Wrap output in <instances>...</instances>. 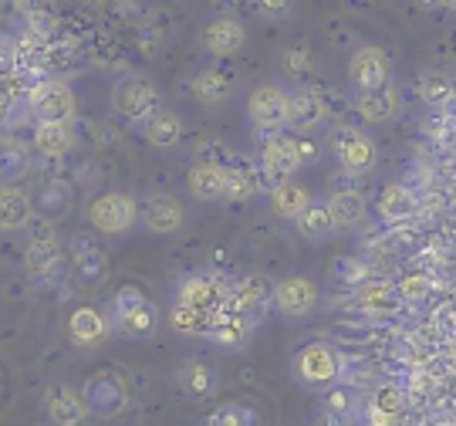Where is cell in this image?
<instances>
[{
  "label": "cell",
  "mask_w": 456,
  "mask_h": 426,
  "mask_svg": "<svg viewBox=\"0 0 456 426\" xmlns=\"http://www.w3.org/2000/svg\"><path fill=\"white\" fill-rule=\"evenodd\" d=\"M200 41H203V48L210 51V54H216V58H230V54H237V51L244 48L247 28L237 17H213L210 24H203Z\"/></svg>",
  "instance_id": "15"
},
{
  "label": "cell",
  "mask_w": 456,
  "mask_h": 426,
  "mask_svg": "<svg viewBox=\"0 0 456 426\" xmlns=\"http://www.w3.org/2000/svg\"><path fill=\"white\" fill-rule=\"evenodd\" d=\"M247 119L264 135H277L288 126V92L281 85H257L247 99Z\"/></svg>",
  "instance_id": "5"
},
{
  "label": "cell",
  "mask_w": 456,
  "mask_h": 426,
  "mask_svg": "<svg viewBox=\"0 0 456 426\" xmlns=\"http://www.w3.org/2000/svg\"><path fill=\"white\" fill-rule=\"evenodd\" d=\"M254 332H257V322H250L244 315H233L227 308H220V312L213 315V328H210V342L216 348H224V352H240L250 345L254 339Z\"/></svg>",
  "instance_id": "16"
},
{
  "label": "cell",
  "mask_w": 456,
  "mask_h": 426,
  "mask_svg": "<svg viewBox=\"0 0 456 426\" xmlns=\"http://www.w3.org/2000/svg\"><path fill=\"white\" fill-rule=\"evenodd\" d=\"M156 328H159V308L152 301L139 305L135 312L122 315V318L112 322V332H118L122 339H132V342H149L156 335Z\"/></svg>",
  "instance_id": "26"
},
{
  "label": "cell",
  "mask_w": 456,
  "mask_h": 426,
  "mask_svg": "<svg viewBox=\"0 0 456 426\" xmlns=\"http://www.w3.org/2000/svg\"><path fill=\"white\" fill-rule=\"evenodd\" d=\"M82 399L88 416H95V420H115L118 413L129 406V389H126L122 376H115V373H95V376L85 382Z\"/></svg>",
  "instance_id": "4"
},
{
  "label": "cell",
  "mask_w": 456,
  "mask_h": 426,
  "mask_svg": "<svg viewBox=\"0 0 456 426\" xmlns=\"http://www.w3.org/2000/svg\"><path fill=\"white\" fill-rule=\"evenodd\" d=\"M419 213V197L409 190L406 183H389L379 193V217L389 224H406Z\"/></svg>",
  "instance_id": "20"
},
{
  "label": "cell",
  "mask_w": 456,
  "mask_h": 426,
  "mask_svg": "<svg viewBox=\"0 0 456 426\" xmlns=\"http://www.w3.org/2000/svg\"><path fill=\"white\" fill-rule=\"evenodd\" d=\"M28 200H31V213L37 220H45V224H61L68 213H71V203H75L68 183L61 180L37 183Z\"/></svg>",
  "instance_id": "14"
},
{
  "label": "cell",
  "mask_w": 456,
  "mask_h": 426,
  "mask_svg": "<svg viewBox=\"0 0 456 426\" xmlns=\"http://www.w3.org/2000/svg\"><path fill=\"white\" fill-rule=\"evenodd\" d=\"M149 298L139 291V288H132V284H126V288H118L115 291V298H112V318L109 322H115V318H122V315H129V312H135L139 305H146Z\"/></svg>",
  "instance_id": "41"
},
{
  "label": "cell",
  "mask_w": 456,
  "mask_h": 426,
  "mask_svg": "<svg viewBox=\"0 0 456 426\" xmlns=\"http://www.w3.org/2000/svg\"><path fill=\"white\" fill-rule=\"evenodd\" d=\"M264 173L277 183L291 180L294 173H297V166H301V139H294L288 132H277V135H267L264 139Z\"/></svg>",
  "instance_id": "12"
},
{
  "label": "cell",
  "mask_w": 456,
  "mask_h": 426,
  "mask_svg": "<svg viewBox=\"0 0 456 426\" xmlns=\"http://www.w3.org/2000/svg\"><path fill=\"white\" fill-rule=\"evenodd\" d=\"M31 200L14 186H0V230H20L31 224Z\"/></svg>",
  "instance_id": "30"
},
{
  "label": "cell",
  "mask_w": 456,
  "mask_h": 426,
  "mask_svg": "<svg viewBox=\"0 0 456 426\" xmlns=\"http://www.w3.org/2000/svg\"><path fill=\"white\" fill-rule=\"evenodd\" d=\"M318 284L311 278H284L274 284V308L284 318H308L314 308H318Z\"/></svg>",
  "instance_id": "13"
},
{
  "label": "cell",
  "mask_w": 456,
  "mask_h": 426,
  "mask_svg": "<svg viewBox=\"0 0 456 426\" xmlns=\"http://www.w3.org/2000/svg\"><path fill=\"white\" fill-rule=\"evenodd\" d=\"M311 203H314V200H311V190L305 183L284 180V183H277V186H271V210H274L277 217H284V220H297Z\"/></svg>",
  "instance_id": "23"
},
{
  "label": "cell",
  "mask_w": 456,
  "mask_h": 426,
  "mask_svg": "<svg viewBox=\"0 0 456 426\" xmlns=\"http://www.w3.org/2000/svg\"><path fill=\"white\" fill-rule=\"evenodd\" d=\"M193 99L200 105H224L230 99V82L224 71H200L193 78Z\"/></svg>",
  "instance_id": "35"
},
{
  "label": "cell",
  "mask_w": 456,
  "mask_h": 426,
  "mask_svg": "<svg viewBox=\"0 0 456 426\" xmlns=\"http://www.w3.org/2000/svg\"><path fill=\"white\" fill-rule=\"evenodd\" d=\"M322 410H325L328 426L352 423V420H355V413H359V396L352 393V389H345L342 382H338V386H331V389L325 393Z\"/></svg>",
  "instance_id": "32"
},
{
  "label": "cell",
  "mask_w": 456,
  "mask_h": 426,
  "mask_svg": "<svg viewBox=\"0 0 456 426\" xmlns=\"http://www.w3.org/2000/svg\"><path fill=\"white\" fill-rule=\"evenodd\" d=\"M34 149L45 152V156H65L71 149V129L68 126H48V122H37L34 129Z\"/></svg>",
  "instance_id": "38"
},
{
  "label": "cell",
  "mask_w": 456,
  "mask_h": 426,
  "mask_svg": "<svg viewBox=\"0 0 456 426\" xmlns=\"http://www.w3.org/2000/svg\"><path fill=\"white\" fill-rule=\"evenodd\" d=\"M325 119V99L314 88H291L288 92V126L297 132H308L322 126Z\"/></svg>",
  "instance_id": "18"
},
{
  "label": "cell",
  "mask_w": 456,
  "mask_h": 426,
  "mask_svg": "<svg viewBox=\"0 0 456 426\" xmlns=\"http://www.w3.org/2000/svg\"><path fill=\"white\" fill-rule=\"evenodd\" d=\"M318 152H314V146L311 143H301V163H308V160H314Z\"/></svg>",
  "instance_id": "48"
},
{
  "label": "cell",
  "mask_w": 456,
  "mask_h": 426,
  "mask_svg": "<svg viewBox=\"0 0 456 426\" xmlns=\"http://www.w3.org/2000/svg\"><path fill=\"white\" fill-rule=\"evenodd\" d=\"M186 186L200 203H216L227 197V166L196 163L186 176Z\"/></svg>",
  "instance_id": "19"
},
{
  "label": "cell",
  "mask_w": 456,
  "mask_h": 426,
  "mask_svg": "<svg viewBox=\"0 0 456 426\" xmlns=\"http://www.w3.org/2000/svg\"><path fill=\"white\" fill-rule=\"evenodd\" d=\"M169 325L176 328L180 335H190V339H210V328H213V315L207 312H193L186 305H176L169 308Z\"/></svg>",
  "instance_id": "34"
},
{
  "label": "cell",
  "mask_w": 456,
  "mask_h": 426,
  "mask_svg": "<svg viewBox=\"0 0 456 426\" xmlns=\"http://www.w3.org/2000/svg\"><path fill=\"white\" fill-rule=\"evenodd\" d=\"M142 135H146L152 146L173 149L183 139V119L173 112V109L159 105V109H156V112H152L146 122H142Z\"/></svg>",
  "instance_id": "27"
},
{
  "label": "cell",
  "mask_w": 456,
  "mask_h": 426,
  "mask_svg": "<svg viewBox=\"0 0 456 426\" xmlns=\"http://www.w3.org/2000/svg\"><path fill=\"white\" fill-rule=\"evenodd\" d=\"M227 295H230V288L216 278V274H186V278H180V284H176L173 301L193 308V312L216 315L227 305Z\"/></svg>",
  "instance_id": "7"
},
{
  "label": "cell",
  "mask_w": 456,
  "mask_h": 426,
  "mask_svg": "<svg viewBox=\"0 0 456 426\" xmlns=\"http://www.w3.org/2000/svg\"><path fill=\"white\" fill-rule=\"evenodd\" d=\"M88 224L105 237H122L139 224V203L129 193H102L88 207Z\"/></svg>",
  "instance_id": "3"
},
{
  "label": "cell",
  "mask_w": 456,
  "mask_h": 426,
  "mask_svg": "<svg viewBox=\"0 0 456 426\" xmlns=\"http://www.w3.org/2000/svg\"><path fill=\"white\" fill-rule=\"evenodd\" d=\"M406 410V396L399 386H379L365 410V426H395Z\"/></svg>",
  "instance_id": "22"
},
{
  "label": "cell",
  "mask_w": 456,
  "mask_h": 426,
  "mask_svg": "<svg viewBox=\"0 0 456 426\" xmlns=\"http://www.w3.org/2000/svg\"><path fill=\"white\" fill-rule=\"evenodd\" d=\"M271 305H274V284L267 278H261V274H250V278L237 281V284L230 288L224 308L233 315H244L250 322H261Z\"/></svg>",
  "instance_id": "10"
},
{
  "label": "cell",
  "mask_w": 456,
  "mask_h": 426,
  "mask_svg": "<svg viewBox=\"0 0 456 426\" xmlns=\"http://www.w3.org/2000/svg\"><path fill=\"white\" fill-rule=\"evenodd\" d=\"M139 220H142L146 233L173 237V233H180L183 224H186V207H183L176 197H169V193H152V197L139 207Z\"/></svg>",
  "instance_id": "11"
},
{
  "label": "cell",
  "mask_w": 456,
  "mask_h": 426,
  "mask_svg": "<svg viewBox=\"0 0 456 426\" xmlns=\"http://www.w3.org/2000/svg\"><path fill=\"white\" fill-rule=\"evenodd\" d=\"M85 399L71 386H58L48 393V420L54 426H82L85 420Z\"/></svg>",
  "instance_id": "24"
},
{
  "label": "cell",
  "mask_w": 456,
  "mask_h": 426,
  "mask_svg": "<svg viewBox=\"0 0 456 426\" xmlns=\"http://www.w3.org/2000/svg\"><path fill=\"white\" fill-rule=\"evenodd\" d=\"M325 203H328V213H331V220H335V227L338 230L355 227V224L365 220V213H369V200L362 197L359 190H335Z\"/></svg>",
  "instance_id": "28"
},
{
  "label": "cell",
  "mask_w": 456,
  "mask_h": 426,
  "mask_svg": "<svg viewBox=\"0 0 456 426\" xmlns=\"http://www.w3.org/2000/svg\"><path fill=\"white\" fill-rule=\"evenodd\" d=\"M210 426H257L261 423V416L254 406H247V403H224V406H216L210 413Z\"/></svg>",
  "instance_id": "39"
},
{
  "label": "cell",
  "mask_w": 456,
  "mask_h": 426,
  "mask_svg": "<svg viewBox=\"0 0 456 426\" xmlns=\"http://www.w3.org/2000/svg\"><path fill=\"white\" fill-rule=\"evenodd\" d=\"M389 58L386 51L375 48V45H362L352 61H348V82L359 95H372V92H382L389 85Z\"/></svg>",
  "instance_id": "8"
},
{
  "label": "cell",
  "mask_w": 456,
  "mask_h": 426,
  "mask_svg": "<svg viewBox=\"0 0 456 426\" xmlns=\"http://www.w3.org/2000/svg\"><path fill=\"white\" fill-rule=\"evenodd\" d=\"M284 65L291 68L294 75H305V71H308V54H305V51H288V54H284Z\"/></svg>",
  "instance_id": "45"
},
{
  "label": "cell",
  "mask_w": 456,
  "mask_h": 426,
  "mask_svg": "<svg viewBox=\"0 0 456 426\" xmlns=\"http://www.w3.org/2000/svg\"><path fill=\"white\" fill-rule=\"evenodd\" d=\"M257 193V180L254 173L244 169V166H227V197L230 203H240V200H250Z\"/></svg>",
  "instance_id": "40"
},
{
  "label": "cell",
  "mask_w": 456,
  "mask_h": 426,
  "mask_svg": "<svg viewBox=\"0 0 456 426\" xmlns=\"http://www.w3.org/2000/svg\"><path fill=\"white\" fill-rule=\"evenodd\" d=\"M28 99H31V109L37 122L68 126L71 115H75V92H71L61 78H48L45 85H37Z\"/></svg>",
  "instance_id": "9"
},
{
  "label": "cell",
  "mask_w": 456,
  "mask_h": 426,
  "mask_svg": "<svg viewBox=\"0 0 456 426\" xmlns=\"http://www.w3.org/2000/svg\"><path fill=\"white\" fill-rule=\"evenodd\" d=\"M11 51H0V75H7V71H11Z\"/></svg>",
  "instance_id": "47"
},
{
  "label": "cell",
  "mask_w": 456,
  "mask_h": 426,
  "mask_svg": "<svg viewBox=\"0 0 456 426\" xmlns=\"http://www.w3.org/2000/svg\"><path fill=\"white\" fill-rule=\"evenodd\" d=\"M426 291H429L426 278H406L403 284H399V295H403V301H419V298H426Z\"/></svg>",
  "instance_id": "44"
},
{
  "label": "cell",
  "mask_w": 456,
  "mask_h": 426,
  "mask_svg": "<svg viewBox=\"0 0 456 426\" xmlns=\"http://www.w3.org/2000/svg\"><path fill=\"white\" fill-rule=\"evenodd\" d=\"M28 169H31L28 149L17 146V143H0V186H11V183L24 180Z\"/></svg>",
  "instance_id": "36"
},
{
  "label": "cell",
  "mask_w": 456,
  "mask_h": 426,
  "mask_svg": "<svg viewBox=\"0 0 456 426\" xmlns=\"http://www.w3.org/2000/svg\"><path fill=\"white\" fill-rule=\"evenodd\" d=\"M109 274V258H105V250H98L95 244H88L82 241L78 244V254H75V278L82 281L85 288H95L102 284Z\"/></svg>",
  "instance_id": "31"
},
{
  "label": "cell",
  "mask_w": 456,
  "mask_h": 426,
  "mask_svg": "<svg viewBox=\"0 0 456 426\" xmlns=\"http://www.w3.org/2000/svg\"><path fill=\"white\" fill-rule=\"evenodd\" d=\"M294 227H297V233H301L308 244H325V241H331V237L338 233L331 213H328V203H311L308 210L294 220Z\"/></svg>",
  "instance_id": "29"
},
{
  "label": "cell",
  "mask_w": 456,
  "mask_h": 426,
  "mask_svg": "<svg viewBox=\"0 0 456 426\" xmlns=\"http://www.w3.org/2000/svg\"><path fill=\"white\" fill-rule=\"evenodd\" d=\"M355 305L365 315H395L403 308V295H399V288H392L386 281H365L355 291Z\"/></svg>",
  "instance_id": "21"
},
{
  "label": "cell",
  "mask_w": 456,
  "mask_h": 426,
  "mask_svg": "<svg viewBox=\"0 0 456 426\" xmlns=\"http://www.w3.org/2000/svg\"><path fill=\"white\" fill-rule=\"evenodd\" d=\"M176 382L190 399H207L216 389V373L203 359H183L176 365Z\"/></svg>",
  "instance_id": "25"
},
{
  "label": "cell",
  "mask_w": 456,
  "mask_h": 426,
  "mask_svg": "<svg viewBox=\"0 0 456 426\" xmlns=\"http://www.w3.org/2000/svg\"><path fill=\"white\" fill-rule=\"evenodd\" d=\"M112 109L129 122H146L159 109V88L146 75H122L112 88Z\"/></svg>",
  "instance_id": "2"
},
{
  "label": "cell",
  "mask_w": 456,
  "mask_h": 426,
  "mask_svg": "<svg viewBox=\"0 0 456 426\" xmlns=\"http://www.w3.org/2000/svg\"><path fill=\"white\" fill-rule=\"evenodd\" d=\"M395 105H399V99H395V92L389 85L382 92H372V95H359V102H355V109H359L365 122H386V119L395 115Z\"/></svg>",
  "instance_id": "37"
},
{
  "label": "cell",
  "mask_w": 456,
  "mask_h": 426,
  "mask_svg": "<svg viewBox=\"0 0 456 426\" xmlns=\"http://www.w3.org/2000/svg\"><path fill=\"white\" fill-rule=\"evenodd\" d=\"M61 261V244L54 233H37L28 244V271L31 274H48L54 264Z\"/></svg>",
  "instance_id": "33"
},
{
  "label": "cell",
  "mask_w": 456,
  "mask_h": 426,
  "mask_svg": "<svg viewBox=\"0 0 456 426\" xmlns=\"http://www.w3.org/2000/svg\"><path fill=\"white\" fill-rule=\"evenodd\" d=\"M294 379L311 389V393H328L331 386H338L345 376V359L338 348L328 342H308L291 362Z\"/></svg>",
  "instance_id": "1"
},
{
  "label": "cell",
  "mask_w": 456,
  "mask_h": 426,
  "mask_svg": "<svg viewBox=\"0 0 456 426\" xmlns=\"http://www.w3.org/2000/svg\"><path fill=\"white\" fill-rule=\"evenodd\" d=\"M257 11H261V14H267L271 20H281V17L291 14V4H271V0H267V4H261V7H257Z\"/></svg>",
  "instance_id": "46"
},
{
  "label": "cell",
  "mask_w": 456,
  "mask_h": 426,
  "mask_svg": "<svg viewBox=\"0 0 456 426\" xmlns=\"http://www.w3.org/2000/svg\"><path fill=\"white\" fill-rule=\"evenodd\" d=\"M335 278L345 281L348 288H362L369 281V267L359 258H342V261L335 264Z\"/></svg>",
  "instance_id": "42"
},
{
  "label": "cell",
  "mask_w": 456,
  "mask_h": 426,
  "mask_svg": "<svg viewBox=\"0 0 456 426\" xmlns=\"http://www.w3.org/2000/svg\"><path fill=\"white\" fill-rule=\"evenodd\" d=\"M34 115V109H31V99H11V105H7V112H4V126L7 129H17V126H24L28 119Z\"/></svg>",
  "instance_id": "43"
},
{
  "label": "cell",
  "mask_w": 456,
  "mask_h": 426,
  "mask_svg": "<svg viewBox=\"0 0 456 426\" xmlns=\"http://www.w3.org/2000/svg\"><path fill=\"white\" fill-rule=\"evenodd\" d=\"M68 335H71V342L82 345V348H98V345L109 342L112 322H109V315H102L98 308H75L71 318H68Z\"/></svg>",
  "instance_id": "17"
},
{
  "label": "cell",
  "mask_w": 456,
  "mask_h": 426,
  "mask_svg": "<svg viewBox=\"0 0 456 426\" xmlns=\"http://www.w3.org/2000/svg\"><path fill=\"white\" fill-rule=\"evenodd\" d=\"M331 152L342 163L345 173H352V176L372 173L375 160H379L375 156V143L362 129H355V126H338V129L331 132Z\"/></svg>",
  "instance_id": "6"
}]
</instances>
